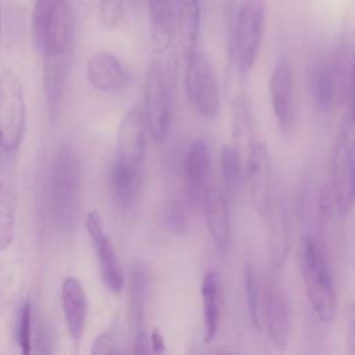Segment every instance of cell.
Here are the masks:
<instances>
[{
	"mask_svg": "<svg viewBox=\"0 0 355 355\" xmlns=\"http://www.w3.org/2000/svg\"><path fill=\"white\" fill-rule=\"evenodd\" d=\"M147 122L143 107L135 105L122 116L116 132L115 158L108 173L114 200L121 207L136 202L143 180Z\"/></svg>",
	"mask_w": 355,
	"mask_h": 355,
	"instance_id": "cell-1",
	"label": "cell"
},
{
	"mask_svg": "<svg viewBox=\"0 0 355 355\" xmlns=\"http://www.w3.org/2000/svg\"><path fill=\"white\" fill-rule=\"evenodd\" d=\"M72 46V17L67 0H55L49 14L40 49L43 51V92L50 103H60L67 82Z\"/></svg>",
	"mask_w": 355,
	"mask_h": 355,
	"instance_id": "cell-2",
	"label": "cell"
},
{
	"mask_svg": "<svg viewBox=\"0 0 355 355\" xmlns=\"http://www.w3.org/2000/svg\"><path fill=\"white\" fill-rule=\"evenodd\" d=\"M82 162L72 144L58 147L50 173V202L55 227L68 233L73 227L80 205Z\"/></svg>",
	"mask_w": 355,
	"mask_h": 355,
	"instance_id": "cell-3",
	"label": "cell"
},
{
	"mask_svg": "<svg viewBox=\"0 0 355 355\" xmlns=\"http://www.w3.org/2000/svg\"><path fill=\"white\" fill-rule=\"evenodd\" d=\"M300 266L306 298L319 318L329 323L336 313V290L331 270L319 241L306 236L300 251Z\"/></svg>",
	"mask_w": 355,
	"mask_h": 355,
	"instance_id": "cell-4",
	"label": "cell"
},
{
	"mask_svg": "<svg viewBox=\"0 0 355 355\" xmlns=\"http://www.w3.org/2000/svg\"><path fill=\"white\" fill-rule=\"evenodd\" d=\"M144 116L147 129L155 143H162L172 119V72L171 65L154 60L147 68L144 80Z\"/></svg>",
	"mask_w": 355,
	"mask_h": 355,
	"instance_id": "cell-5",
	"label": "cell"
},
{
	"mask_svg": "<svg viewBox=\"0 0 355 355\" xmlns=\"http://www.w3.org/2000/svg\"><path fill=\"white\" fill-rule=\"evenodd\" d=\"M26 128V103L19 76L4 69L0 73V148L14 151Z\"/></svg>",
	"mask_w": 355,
	"mask_h": 355,
	"instance_id": "cell-6",
	"label": "cell"
},
{
	"mask_svg": "<svg viewBox=\"0 0 355 355\" xmlns=\"http://www.w3.org/2000/svg\"><path fill=\"white\" fill-rule=\"evenodd\" d=\"M336 212L344 216L355 204V132L344 128L336 137L330 161V182Z\"/></svg>",
	"mask_w": 355,
	"mask_h": 355,
	"instance_id": "cell-7",
	"label": "cell"
},
{
	"mask_svg": "<svg viewBox=\"0 0 355 355\" xmlns=\"http://www.w3.org/2000/svg\"><path fill=\"white\" fill-rule=\"evenodd\" d=\"M186 94L191 107L204 118H214L219 110V90L209 60L198 51L186 57Z\"/></svg>",
	"mask_w": 355,
	"mask_h": 355,
	"instance_id": "cell-8",
	"label": "cell"
},
{
	"mask_svg": "<svg viewBox=\"0 0 355 355\" xmlns=\"http://www.w3.org/2000/svg\"><path fill=\"white\" fill-rule=\"evenodd\" d=\"M265 24V0H244L236 21V57L241 72H248L258 55Z\"/></svg>",
	"mask_w": 355,
	"mask_h": 355,
	"instance_id": "cell-9",
	"label": "cell"
},
{
	"mask_svg": "<svg viewBox=\"0 0 355 355\" xmlns=\"http://www.w3.org/2000/svg\"><path fill=\"white\" fill-rule=\"evenodd\" d=\"M269 96L279 129L284 136H293L298 128V100L288 64L280 62L273 69L269 79Z\"/></svg>",
	"mask_w": 355,
	"mask_h": 355,
	"instance_id": "cell-10",
	"label": "cell"
},
{
	"mask_svg": "<svg viewBox=\"0 0 355 355\" xmlns=\"http://www.w3.org/2000/svg\"><path fill=\"white\" fill-rule=\"evenodd\" d=\"M245 179L250 186V197L257 214L265 219L277 180L273 176L272 159L268 147L257 141L245 162Z\"/></svg>",
	"mask_w": 355,
	"mask_h": 355,
	"instance_id": "cell-11",
	"label": "cell"
},
{
	"mask_svg": "<svg viewBox=\"0 0 355 355\" xmlns=\"http://www.w3.org/2000/svg\"><path fill=\"white\" fill-rule=\"evenodd\" d=\"M85 225L97 252L103 283L112 293L122 291V288L125 287V273L114 250L111 239L107 233L103 216L97 209H92L86 215Z\"/></svg>",
	"mask_w": 355,
	"mask_h": 355,
	"instance_id": "cell-12",
	"label": "cell"
},
{
	"mask_svg": "<svg viewBox=\"0 0 355 355\" xmlns=\"http://www.w3.org/2000/svg\"><path fill=\"white\" fill-rule=\"evenodd\" d=\"M263 220L268 225L269 262L272 266L280 268L284 263L290 248V222L284 191L279 183H276L270 208Z\"/></svg>",
	"mask_w": 355,
	"mask_h": 355,
	"instance_id": "cell-13",
	"label": "cell"
},
{
	"mask_svg": "<svg viewBox=\"0 0 355 355\" xmlns=\"http://www.w3.org/2000/svg\"><path fill=\"white\" fill-rule=\"evenodd\" d=\"M263 320L270 344L277 351H284L291 333V306L286 293L273 283L266 286Z\"/></svg>",
	"mask_w": 355,
	"mask_h": 355,
	"instance_id": "cell-14",
	"label": "cell"
},
{
	"mask_svg": "<svg viewBox=\"0 0 355 355\" xmlns=\"http://www.w3.org/2000/svg\"><path fill=\"white\" fill-rule=\"evenodd\" d=\"M345 72H343L341 62L333 58L322 60L311 75V92L315 103L323 111H330L337 103L345 86Z\"/></svg>",
	"mask_w": 355,
	"mask_h": 355,
	"instance_id": "cell-15",
	"label": "cell"
},
{
	"mask_svg": "<svg viewBox=\"0 0 355 355\" xmlns=\"http://www.w3.org/2000/svg\"><path fill=\"white\" fill-rule=\"evenodd\" d=\"M211 155L208 143L198 139L190 144L183 159V178L186 186V196L190 202L197 204L202 201L207 190L205 183L209 173Z\"/></svg>",
	"mask_w": 355,
	"mask_h": 355,
	"instance_id": "cell-16",
	"label": "cell"
},
{
	"mask_svg": "<svg viewBox=\"0 0 355 355\" xmlns=\"http://www.w3.org/2000/svg\"><path fill=\"white\" fill-rule=\"evenodd\" d=\"M86 76L89 83L100 92L122 90L129 80L128 71L123 64L111 53H94L86 65Z\"/></svg>",
	"mask_w": 355,
	"mask_h": 355,
	"instance_id": "cell-17",
	"label": "cell"
},
{
	"mask_svg": "<svg viewBox=\"0 0 355 355\" xmlns=\"http://www.w3.org/2000/svg\"><path fill=\"white\" fill-rule=\"evenodd\" d=\"M202 205L212 241L220 252H225L230 243V215L225 191L214 186L207 187Z\"/></svg>",
	"mask_w": 355,
	"mask_h": 355,
	"instance_id": "cell-18",
	"label": "cell"
},
{
	"mask_svg": "<svg viewBox=\"0 0 355 355\" xmlns=\"http://www.w3.org/2000/svg\"><path fill=\"white\" fill-rule=\"evenodd\" d=\"M61 304L68 334L75 343H79L85 331L87 298L82 283L75 276H67L62 280Z\"/></svg>",
	"mask_w": 355,
	"mask_h": 355,
	"instance_id": "cell-19",
	"label": "cell"
},
{
	"mask_svg": "<svg viewBox=\"0 0 355 355\" xmlns=\"http://www.w3.org/2000/svg\"><path fill=\"white\" fill-rule=\"evenodd\" d=\"M178 0H147L151 21V42L157 53L168 50L176 31Z\"/></svg>",
	"mask_w": 355,
	"mask_h": 355,
	"instance_id": "cell-20",
	"label": "cell"
},
{
	"mask_svg": "<svg viewBox=\"0 0 355 355\" xmlns=\"http://www.w3.org/2000/svg\"><path fill=\"white\" fill-rule=\"evenodd\" d=\"M204 341L211 343L218 331L223 302V286L218 272L208 270L201 282Z\"/></svg>",
	"mask_w": 355,
	"mask_h": 355,
	"instance_id": "cell-21",
	"label": "cell"
},
{
	"mask_svg": "<svg viewBox=\"0 0 355 355\" xmlns=\"http://www.w3.org/2000/svg\"><path fill=\"white\" fill-rule=\"evenodd\" d=\"M201 28L200 0H178L176 4V32L182 53L186 57L197 51V42Z\"/></svg>",
	"mask_w": 355,
	"mask_h": 355,
	"instance_id": "cell-22",
	"label": "cell"
},
{
	"mask_svg": "<svg viewBox=\"0 0 355 355\" xmlns=\"http://www.w3.org/2000/svg\"><path fill=\"white\" fill-rule=\"evenodd\" d=\"M232 122H233L232 123L233 125V147L240 155L244 165V171H245V162L257 140L254 137L251 108L244 96H237L233 101Z\"/></svg>",
	"mask_w": 355,
	"mask_h": 355,
	"instance_id": "cell-23",
	"label": "cell"
},
{
	"mask_svg": "<svg viewBox=\"0 0 355 355\" xmlns=\"http://www.w3.org/2000/svg\"><path fill=\"white\" fill-rule=\"evenodd\" d=\"M244 290L248 316L252 327L262 333L265 330V302H266V287L258 277L257 270L251 263L244 266Z\"/></svg>",
	"mask_w": 355,
	"mask_h": 355,
	"instance_id": "cell-24",
	"label": "cell"
},
{
	"mask_svg": "<svg viewBox=\"0 0 355 355\" xmlns=\"http://www.w3.org/2000/svg\"><path fill=\"white\" fill-rule=\"evenodd\" d=\"M148 280L146 270L136 265L129 273V297H130V311L135 322V336L146 331L144 327V312L147 302Z\"/></svg>",
	"mask_w": 355,
	"mask_h": 355,
	"instance_id": "cell-25",
	"label": "cell"
},
{
	"mask_svg": "<svg viewBox=\"0 0 355 355\" xmlns=\"http://www.w3.org/2000/svg\"><path fill=\"white\" fill-rule=\"evenodd\" d=\"M18 197L8 183H0V252L6 251L15 232Z\"/></svg>",
	"mask_w": 355,
	"mask_h": 355,
	"instance_id": "cell-26",
	"label": "cell"
},
{
	"mask_svg": "<svg viewBox=\"0 0 355 355\" xmlns=\"http://www.w3.org/2000/svg\"><path fill=\"white\" fill-rule=\"evenodd\" d=\"M220 176L225 194L234 198L240 191L245 171L243 161L233 146H223L220 150Z\"/></svg>",
	"mask_w": 355,
	"mask_h": 355,
	"instance_id": "cell-27",
	"label": "cell"
},
{
	"mask_svg": "<svg viewBox=\"0 0 355 355\" xmlns=\"http://www.w3.org/2000/svg\"><path fill=\"white\" fill-rule=\"evenodd\" d=\"M15 338L21 352L24 355L31 354L32 351V304L28 300L19 308Z\"/></svg>",
	"mask_w": 355,
	"mask_h": 355,
	"instance_id": "cell-28",
	"label": "cell"
},
{
	"mask_svg": "<svg viewBox=\"0 0 355 355\" xmlns=\"http://www.w3.org/2000/svg\"><path fill=\"white\" fill-rule=\"evenodd\" d=\"M54 1L55 0H35V4H33L31 28H32L33 42L39 49L42 44L43 33H44V26H46V22H47V18L53 8Z\"/></svg>",
	"mask_w": 355,
	"mask_h": 355,
	"instance_id": "cell-29",
	"label": "cell"
},
{
	"mask_svg": "<svg viewBox=\"0 0 355 355\" xmlns=\"http://www.w3.org/2000/svg\"><path fill=\"white\" fill-rule=\"evenodd\" d=\"M123 15V0L97 3V19L105 29L115 28Z\"/></svg>",
	"mask_w": 355,
	"mask_h": 355,
	"instance_id": "cell-30",
	"label": "cell"
},
{
	"mask_svg": "<svg viewBox=\"0 0 355 355\" xmlns=\"http://www.w3.org/2000/svg\"><path fill=\"white\" fill-rule=\"evenodd\" d=\"M119 340L115 330H108L101 333L92 345L93 354H115L119 352Z\"/></svg>",
	"mask_w": 355,
	"mask_h": 355,
	"instance_id": "cell-31",
	"label": "cell"
},
{
	"mask_svg": "<svg viewBox=\"0 0 355 355\" xmlns=\"http://www.w3.org/2000/svg\"><path fill=\"white\" fill-rule=\"evenodd\" d=\"M319 211H320L322 216H324V218H330L336 212V201H334L333 190H331L329 183H326V184H323L320 187V193H319Z\"/></svg>",
	"mask_w": 355,
	"mask_h": 355,
	"instance_id": "cell-32",
	"label": "cell"
},
{
	"mask_svg": "<svg viewBox=\"0 0 355 355\" xmlns=\"http://www.w3.org/2000/svg\"><path fill=\"white\" fill-rule=\"evenodd\" d=\"M150 341H151L153 352H157V354L165 352V338L158 327H153L150 330Z\"/></svg>",
	"mask_w": 355,
	"mask_h": 355,
	"instance_id": "cell-33",
	"label": "cell"
},
{
	"mask_svg": "<svg viewBox=\"0 0 355 355\" xmlns=\"http://www.w3.org/2000/svg\"><path fill=\"white\" fill-rule=\"evenodd\" d=\"M345 344H347V352L348 354H355V319L349 320V324H348V329H347Z\"/></svg>",
	"mask_w": 355,
	"mask_h": 355,
	"instance_id": "cell-34",
	"label": "cell"
},
{
	"mask_svg": "<svg viewBox=\"0 0 355 355\" xmlns=\"http://www.w3.org/2000/svg\"><path fill=\"white\" fill-rule=\"evenodd\" d=\"M349 89H351V94H352V112H354V119H355V53L352 57V62H351V68H349Z\"/></svg>",
	"mask_w": 355,
	"mask_h": 355,
	"instance_id": "cell-35",
	"label": "cell"
},
{
	"mask_svg": "<svg viewBox=\"0 0 355 355\" xmlns=\"http://www.w3.org/2000/svg\"><path fill=\"white\" fill-rule=\"evenodd\" d=\"M0 42H1V6H0Z\"/></svg>",
	"mask_w": 355,
	"mask_h": 355,
	"instance_id": "cell-36",
	"label": "cell"
},
{
	"mask_svg": "<svg viewBox=\"0 0 355 355\" xmlns=\"http://www.w3.org/2000/svg\"><path fill=\"white\" fill-rule=\"evenodd\" d=\"M104 1H110V0H97V3H104Z\"/></svg>",
	"mask_w": 355,
	"mask_h": 355,
	"instance_id": "cell-37",
	"label": "cell"
}]
</instances>
